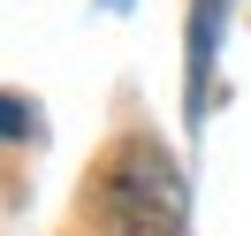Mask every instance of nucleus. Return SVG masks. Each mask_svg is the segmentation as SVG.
<instances>
[{"mask_svg": "<svg viewBox=\"0 0 251 236\" xmlns=\"http://www.w3.org/2000/svg\"><path fill=\"white\" fill-rule=\"evenodd\" d=\"M23 130H31V107H23V99H8V92H0V137H23Z\"/></svg>", "mask_w": 251, "mask_h": 236, "instance_id": "nucleus-2", "label": "nucleus"}, {"mask_svg": "<svg viewBox=\"0 0 251 236\" xmlns=\"http://www.w3.org/2000/svg\"><path fill=\"white\" fill-rule=\"evenodd\" d=\"M107 213L122 236H183V175L160 145H122L107 168Z\"/></svg>", "mask_w": 251, "mask_h": 236, "instance_id": "nucleus-1", "label": "nucleus"}]
</instances>
